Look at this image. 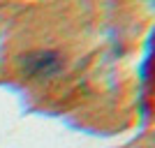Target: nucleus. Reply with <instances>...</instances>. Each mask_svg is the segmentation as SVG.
I'll return each instance as SVG.
<instances>
[{
    "instance_id": "nucleus-1",
    "label": "nucleus",
    "mask_w": 155,
    "mask_h": 148,
    "mask_svg": "<svg viewBox=\"0 0 155 148\" xmlns=\"http://www.w3.org/2000/svg\"><path fill=\"white\" fill-rule=\"evenodd\" d=\"M21 70L30 79H53L63 72V56L53 49H39L21 56Z\"/></svg>"
}]
</instances>
